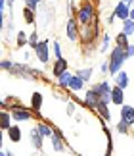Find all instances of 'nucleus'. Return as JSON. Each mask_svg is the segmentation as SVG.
<instances>
[{
	"instance_id": "1",
	"label": "nucleus",
	"mask_w": 134,
	"mask_h": 156,
	"mask_svg": "<svg viewBox=\"0 0 134 156\" xmlns=\"http://www.w3.org/2000/svg\"><path fill=\"white\" fill-rule=\"evenodd\" d=\"M126 60V54L123 48H119V46H115V48L111 50V60H109V71H111L113 75H117L121 71V66L125 64Z\"/></svg>"
},
{
	"instance_id": "2",
	"label": "nucleus",
	"mask_w": 134,
	"mask_h": 156,
	"mask_svg": "<svg viewBox=\"0 0 134 156\" xmlns=\"http://www.w3.org/2000/svg\"><path fill=\"white\" fill-rule=\"evenodd\" d=\"M113 16L115 17H119V20H130V10H129V4L126 2H119L117 6H115V12H113Z\"/></svg>"
},
{
	"instance_id": "3",
	"label": "nucleus",
	"mask_w": 134,
	"mask_h": 156,
	"mask_svg": "<svg viewBox=\"0 0 134 156\" xmlns=\"http://www.w3.org/2000/svg\"><path fill=\"white\" fill-rule=\"evenodd\" d=\"M92 16H94V8H92V4H84V6H82V10L79 12V21L84 23V25H88L90 20H92Z\"/></svg>"
},
{
	"instance_id": "4",
	"label": "nucleus",
	"mask_w": 134,
	"mask_h": 156,
	"mask_svg": "<svg viewBox=\"0 0 134 156\" xmlns=\"http://www.w3.org/2000/svg\"><path fill=\"white\" fill-rule=\"evenodd\" d=\"M10 112H12V118L17 119V122H25V119H31L33 118V114L27 112L25 108H21V106H14Z\"/></svg>"
},
{
	"instance_id": "5",
	"label": "nucleus",
	"mask_w": 134,
	"mask_h": 156,
	"mask_svg": "<svg viewBox=\"0 0 134 156\" xmlns=\"http://www.w3.org/2000/svg\"><path fill=\"white\" fill-rule=\"evenodd\" d=\"M35 50H36V58H39L42 64H46L48 58H50V52H48V43H46V41H44V43H39V44L35 46Z\"/></svg>"
},
{
	"instance_id": "6",
	"label": "nucleus",
	"mask_w": 134,
	"mask_h": 156,
	"mask_svg": "<svg viewBox=\"0 0 134 156\" xmlns=\"http://www.w3.org/2000/svg\"><path fill=\"white\" fill-rule=\"evenodd\" d=\"M121 119L123 122H126L129 125H132L134 123V108L132 106H121Z\"/></svg>"
},
{
	"instance_id": "7",
	"label": "nucleus",
	"mask_w": 134,
	"mask_h": 156,
	"mask_svg": "<svg viewBox=\"0 0 134 156\" xmlns=\"http://www.w3.org/2000/svg\"><path fill=\"white\" fill-rule=\"evenodd\" d=\"M84 102H86L88 106L96 108V106H98V104L102 102V97H100V94H98V93L94 91V89H90V91L86 93V98H84Z\"/></svg>"
},
{
	"instance_id": "8",
	"label": "nucleus",
	"mask_w": 134,
	"mask_h": 156,
	"mask_svg": "<svg viewBox=\"0 0 134 156\" xmlns=\"http://www.w3.org/2000/svg\"><path fill=\"white\" fill-rule=\"evenodd\" d=\"M111 100H113V104H117V106L123 104L125 93H123V89H121V87H113L111 89Z\"/></svg>"
},
{
	"instance_id": "9",
	"label": "nucleus",
	"mask_w": 134,
	"mask_h": 156,
	"mask_svg": "<svg viewBox=\"0 0 134 156\" xmlns=\"http://www.w3.org/2000/svg\"><path fill=\"white\" fill-rule=\"evenodd\" d=\"M115 83H117V87H121L125 91L126 89V85H129V75H126V71H123L121 69L117 75H115Z\"/></svg>"
},
{
	"instance_id": "10",
	"label": "nucleus",
	"mask_w": 134,
	"mask_h": 156,
	"mask_svg": "<svg viewBox=\"0 0 134 156\" xmlns=\"http://www.w3.org/2000/svg\"><path fill=\"white\" fill-rule=\"evenodd\" d=\"M67 37H69V41H77L79 39V29H77V25H75L73 20L67 23Z\"/></svg>"
},
{
	"instance_id": "11",
	"label": "nucleus",
	"mask_w": 134,
	"mask_h": 156,
	"mask_svg": "<svg viewBox=\"0 0 134 156\" xmlns=\"http://www.w3.org/2000/svg\"><path fill=\"white\" fill-rule=\"evenodd\" d=\"M82 85H84V81H82L77 73L71 77V81H69V89H71V91H75V93H77V91H81Z\"/></svg>"
},
{
	"instance_id": "12",
	"label": "nucleus",
	"mask_w": 134,
	"mask_h": 156,
	"mask_svg": "<svg viewBox=\"0 0 134 156\" xmlns=\"http://www.w3.org/2000/svg\"><path fill=\"white\" fill-rule=\"evenodd\" d=\"M92 89L100 94V97H103V94H111V87H109V83H107V81L100 83V85H94Z\"/></svg>"
},
{
	"instance_id": "13",
	"label": "nucleus",
	"mask_w": 134,
	"mask_h": 156,
	"mask_svg": "<svg viewBox=\"0 0 134 156\" xmlns=\"http://www.w3.org/2000/svg\"><path fill=\"white\" fill-rule=\"evenodd\" d=\"M65 69H67V62L63 58H58V62H56V66H54V75H62V73H65Z\"/></svg>"
},
{
	"instance_id": "14",
	"label": "nucleus",
	"mask_w": 134,
	"mask_h": 156,
	"mask_svg": "<svg viewBox=\"0 0 134 156\" xmlns=\"http://www.w3.org/2000/svg\"><path fill=\"white\" fill-rule=\"evenodd\" d=\"M8 137H10V141H14V143H19L21 139V131L17 125H12V127L8 129Z\"/></svg>"
},
{
	"instance_id": "15",
	"label": "nucleus",
	"mask_w": 134,
	"mask_h": 156,
	"mask_svg": "<svg viewBox=\"0 0 134 156\" xmlns=\"http://www.w3.org/2000/svg\"><path fill=\"white\" fill-rule=\"evenodd\" d=\"M126 37H129V35H125V33H119L117 35V39H115V43H117V46H119V48H123V50H126V48H129V43H126Z\"/></svg>"
},
{
	"instance_id": "16",
	"label": "nucleus",
	"mask_w": 134,
	"mask_h": 156,
	"mask_svg": "<svg viewBox=\"0 0 134 156\" xmlns=\"http://www.w3.org/2000/svg\"><path fill=\"white\" fill-rule=\"evenodd\" d=\"M31 137H33V145H35L36 148H40V147H42V139H44V137L39 133V129H33V131H31Z\"/></svg>"
},
{
	"instance_id": "17",
	"label": "nucleus",
	"mask_w": 134,
	"mask_h": 156,
	"mask_svg": "<svg viewBox=\"0 0 134 156\" xmlns=\"http://www.w3.org/2000/svg\"><path fill=\"white\" fill-rule=\"evenodd\" d=\"M52 143H54V151H63V143H62V135L59 133L52 135Z\"/></svg>"
},
{
	"instance_id": "18",
	"label": "nucleus",
	"mask_w": 134,
	"mask_h": 156,
	"mask_svg": "<svg viewBox=\"0 0 134 156\" xmlns=\"http://www.w3.org/2000/svg\"><path fill=\"white\" fill-rule=\"evenodd\" d=\"M40 104H42V94L40 93H35L33 94V110L39 112L40 110Z\"/></svg>"
},
{
	"instance_id": "19",
	"label": "nucleus",
	"mask_w": 134,
	"mask_h": 156,
	"mask_svg": "<svg viewBox=\"0 0 134 156\" xmlns=\"http://www.w3.org/2000/svg\"><path fill=\"white\" fill-rule=\"evenodd\" d=\"M10 118H12V112H2V129L8 131L12 125H10Z\"/></svg>"
},
{
	"instance_id": "20",
	"label": "nucleus",
	"mask_w": 134,
	"mask_h": 156,
	"mask_svg": "<svg viewBox=\"0 0 134 156\" xmlns=\"http://www.w3.org/2000/svg\"><path fill=\"white\" fill-rule=\"evenodd\" d=\"M71 73H69V71H65V73H62V75H59L58 77V79H59V85H63V87H69V81H71Z\"/></svg>"
},
{
	"instance_id": "21",
	"label": "nucleus",
	"mask_w": 134,
	"mask_h": 156,
	"mask_svg": "<svg viewBox=\"0 0 134 156\" xmlns=\"http://www.w3.org/2000/svg\"><path fill=\"white\" fill-rule=\"evenodd\" d=\"M96 108H98V112H100V114H102V116L106 118V119H109V118H111V114H109V110H107V104H106V102H100V104L96 106Z\"/></svg>"
},
{
	"instance_id": "22",
	"label": "nucleus",
	"mask_w": 134,
	"mask_h": 156,
	"mask_svg": "<svg viewBox=\"0 0 134 156\" xmlns=\"http://www.w3.org/2000/svg\"><path fill=\"white\" fill-rule=\"evenodd\" d=\"M39 133H40L42 137H50V135H54V133H52V129L48 127L46 123H39Z\"/></svg>"
},
{
	"instance_id": "23",
	"label": "nucleus",
	"mask_w": 134,
	"mask_h": 156,
	"mask_svg": "<svg viewBox=\"0 0 134 156\" xmlns=\"http://www.w3.org/2000/svg\"><path fill=\"white\" fill-rule=\"evenodd\" d=\"M77 75L86 83V81H90V77H92V69H81V71H77Z\"/></svg>"
},
{
	"instance_id": "24",
	"label": "nucleus",
	"mask_w": 134,
	"mask_h": 156,
	"mask_svg": "<svg viewBox=\"0 0 134 156\" xmlns=\"http://www.w3.org/2000/svg\"><path fill=\"white\" fill-rule=\"evenodd\" d=\"M123 33H125V35H132V33H134V21H132V20H126V21H125Z\"/></svg>"
},
{
	"instance_id": "25",
	"label": "nucleus",
	"mask_w": 134,
	"mask_h": 156,
	"mask_svg": "<svg viewBox=\"0 0 134 156\" xmlns=\"http://www.w3.org/2000/svg\"><path fill=\"white\" fill-rule=\"evenodd\" d=\"M23 14H25V21L27 23H33L35 21V14H33L31 8H25V10H23Z\"/></svg>"
},
{
	"instance_id": "26",
	"label": "nucleus",
	"mask_w": 134,
	"mask_h": 156,
	"mask_svg": "<svg viewBox=\"0 0 134 156\" xmlns=\"http://www.w3.org/2000/svg\"><path fill=\"white\" fill-rule=\"evenodd\" d=\"M117 131H119V133H126V131H129V123L121 119V122L117 123Z\"/></svg>"
},
{
	"instance_id": "27",
	"label": "nucleus",
	"mask_w": 134,
	"mask_h": 156,
	"mask_svg": "<svg viewBox=\"0 0 134 156\" xmlns=\"http://www.w3.org/2000/svg\"><path fill=\"white\" fill-rule=\"evenodd\" d=\"M54 52H56V56H58V58H62V46H59L58 41L54 43Z\"/></svg>"
},
{
	"instance_id": "28",
	"label": "nucleus",
	"mask_w": 134,
	"mask_h": 156,
	"mask_svg": "<svg viewBox=\"0 0 134 156\" xmlns=\"http://www.w3.org/2000/svg\"><path fill=\"white\" fill-rule=\"evenodd\" d=\"M17 35H19V37H17V44H19V46H23V44H25V41H27L25 33H17Z\"/></svg>"
},
{
	"instance_id": "29",
	"label": "nucleus",
	"mask_w": 134,
	"mask_h": 156,
	"mask_svg": "<svg viewBox=\"0 0 134 156\" xmlns=\"http://www.w3.org/2000/svg\"><path fill=\"white\" fill-rule=\"evenodd\" d=\"M25 2H27V8H31V10H35V8H36V4H39L40 0H25Z\"/></svg>"
},
{
	"instance_id": "30",
	"label": "nucleus",
	"mask_w": 134,
	"mask_h": 156,
	"mask_svg": "<svg viewBox=\"0 0 134 156\" xmlns=\"http://www.w3.org/2000/svg\"><path fill=\"white\" fill-rule=\"evenodd\" d=\"M29 43H31V46H36V44H39V41H36V33H31V37H29Z\"/></svg>"
},
{
	"instance_id": "31",
	"label": "nucleus",
	"mask_w": 134,
	"mask_h": 156,
	"mask_svg": "<svg viewBox=\"0 0 134 156\" xmlns=\"http://www.w3.org/2000/svg\"><path fill=\"white\" fill-rule=\"evenodd\" d=\"M125 54H126V58H132V56H134V44H130L129 48L125 50Z\"/></svg>"
},
{
	"instance_id": "32",
	"label": "nucleus",
	"mask_w": 134,
	"mask_h": 156,
	"mask_svg": "<svg viewBox=\"0 0 134 156\" xmlns=\"http://www.w3.org/2000/svg\"><path fill=\"white\" fill-rule=\"evenodd\" d=\"M102 71H103V73H107V71H109V62L102 64Z\"/></svg>"
},
{
	"instance_id": "33",
	"label": "nucleus",
	"mask_w": 134,
	"mask_h": 156,
	"mask_svg": "<svg viewBox=\"0 0 134 156\" xmlns=\"http://www.w3.org/2000/svg\"><path fill=\"white\" fill-rule=\"evenodd\" d=\"M130 20H132V21H134V8H132V10H130Z\"/></svg>"
},
{
	"instance_id": "34",
	"label": "nucleus",
	"mask_w": 134,
	"mask_h": 156,
	"mask_svg": "<svg viewBox=\"0 0 134 156\" xmlns=\"http://www.w3.org/2000/svg\"><path fill=\"white\" fill-rule=\"evenodd\" d=\"M4 2H6V0H0V6H2V8H4Z\"/></svg>"
},
{
	"instance_id": "35",
	"label": "nucleus",
	"mask_w": 134,
	"mask_h": 156,
	"mask_svg": "<svg viewBox=\"0 0 134 156\" xmlns=\"http://www.w3.org/2000/svg\"><path fill=\"white\" fill-rule=\"evenodd\" d=\"M2 156H10V154H8V152H2Z\"/></svg>"
},
{
	"instance_id": "36",
	"label": "nucleus",
	"mask_w": 134,
	"mask_h": 156,
	"mask_svg": "<svg viewBox=\"0 0 134 156\" xmlns=\"http://www.w3.org/2000/svg\"><path fill=\"white\" fill-rule=\"evenodd\" d=\"M125 2H126V4H130V2H132V0H125Z\"/></svg>"
},
{
	"instance_id": "37",
	"label": "nucleus",
	"mask_w": 134,
	"mask_h": 156,
	"mask_svg": "<svg viewBox=\"0 0 134 156\" xmlns=\"http://www.w3.org/2000/svg\"><path fill=\"white\" fill-rule=\"evenodd\" d=\"M8 2H10V4H14V0H8Z\"/></svg>"
}]
</instances>
